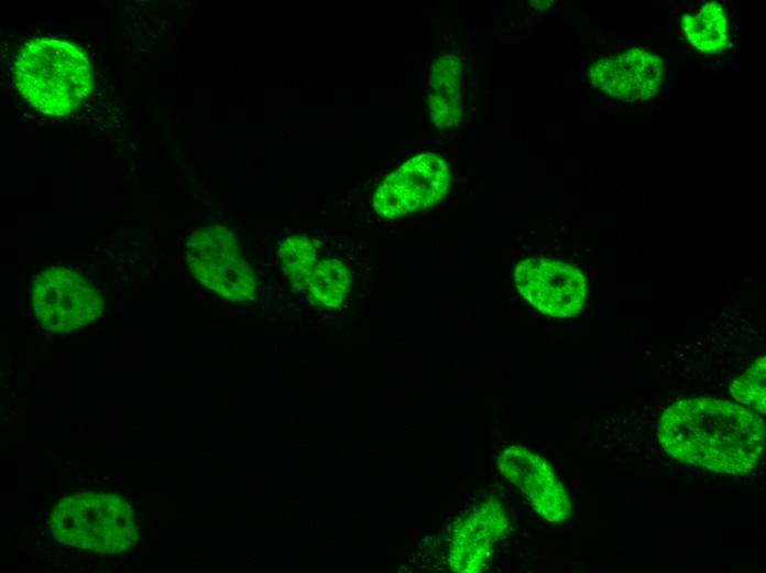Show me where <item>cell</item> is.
<instances>
[{
    "label": "cell",
    "mask_w": 766,
    "mask_h": 573,
    "mask_svg": "<svg viewBox=\"0 0 766 573\" xmlns=\"http://www.w3.org/2000/svg\"><path fill=\"white\" fill-rule=\"evenodd\" d=\"M680 23L687 40L702 53H719L727 43L725 12L718 2H705L698 13L685 14Z\"/></svg>",
    "instance_id": "7c38bea8"
},
{
    "label": "cell",
    "mask_w": 766,
    "mask_h": 573,
    "mask_svg": "<svg viewBox=\"0 0 766 573\" xmlns=\"http://www.w3.org/2000/svg\"><path fill=\"white\" fill-rule=\"evenodd\" d=\"M50 525L62 543L98 553H119L138 539L132 507L119 495L78 493L61 499Z\"/></svg>",
    "instance_id": "3957f363"
},
{
    "label": "cell",
    "mask_w": 766,
    "mask_h": 573,
    "mask_svg": "<svg viewBox=\"0 0 766 573\" xmlns=\"http://www.w3.org/2000/svg\"><path fill=\"white\" fill-rule=\"evenodd\" d=\"M514 282L539 312L554 317L578 314L586 300V280L576 267L550 259L528 258L517 264Z\"/></svg>",
    "instance_id": "52a82bcc"
},
{
    "label": "cell",
    "mask_w": 766,
    "mask_h": 573,
    "mask_svg": "<svg viewBox=\"0 0 766 573\" xmlns=\"http://www.w3.org/2000/svg\"><path fill=\"white\" fill-rule=\"evenodd\" d=\"M497 466L543 519L551 523L568 519L571 509L569 497L545 458L523 445H512L499 456Z\"/></svg>",
    "instance_id": "ba28073f"
},
{
    "label": "cell",
    "mask_w": 766,
    "mask_h": 573,
    "mask_svg": "<svg viewBox=\"0 0 766 573\" xmlns=\"http://www.w3.org/2000/svg\"><path fill=\"white\" fill-rule=\"evenodd\" d=\"M14 82L37 111L53 116L73 112L92 89V72L86 52L53 37L28 42L18 55Z\"/></svg>",
    "instance_id": "7a4b0ae2"
},
{
    "label": "cell",
    "mask_w": 766,
    "mask_h": 573,
    "mask_svg": "<svg viewBox=\"0 0 766 573\" xmlns=\"http://www.w3.org/2000/svg\"><path fill=\"white\" fill-rule=\"evenodd\" d=\"M594 87L625 101L653 97L661 82L660 58L643 48H631L621 54L601 58L589 68Z\"/></svg>",
    "instance_id": "9c48e42d"
},
{
    "label": "cell",
    "mask_w": 766,
    "mask_h": 573,
    "mask_svg": "<svg viewBox=\"0 0 766 573\" xmlns=\"http://www.w3.org/2000/svg\"><path fill=\"white\" fill-rule=\"evenodd\" d=\"M278 256L291 284L297 290L307 288L316 263V250L310 240L291 236L280 245Z\"/></svg>",
    "instance_id": "5bb4252c"
},
{
    "label": "cell",
    "mask_w": 766,
    "mask_h": 573,
    "mask_svg": "<svg viewBox=\"0 0 766 573\" xmlns=\"http://www.w3.org/2000/svg\"><path fill=\"white\" fill-rule=\"evenodd\" d=\"M449 184L446 161L433 152L420 153L382 180L373 194V207L385 218H397L435 205Z\"/></svg>",
    "instance_id": "8992f818"
},
{
    "label": "cell",
    "mask_w": 766,
    "mask_h": 573,
    "mask_svg": "<svg viewBox=\"0 0 766 573\" xmlns=\"http://www.w3.org/2000/svg\"><path fill=\"white\" fill-rule=\"evenodd\" d=\"M350 286V272L346 264L336 259L320 261L314 269L308 283L311 303L325 307H337L344 300Z\"/></svg>",
    "instance_id": "4fadbf2b"
},
{
    "label": "cell",
    "mask_w": 766,
    "mask_h": 573,
    "mask_svg": "<svg viewBox=\"0 0 766 573\" xmlns=\"http://www.w3.org/2000/svg\"><path fill=\"white\" fill-rule=\"evenodd\" d=\"M186 260L194 278L223 300L241 303L254 298L255 274L226 227L194 230L186 241Z\"/></svg>",
    "instance_id": "277c9868"
},
{
    "label": "cell",
    "mask_w": 766,
    "mask_h": 573,
    "mask_svg": "<svg viewBox=\"0 0 766 573\" xmlns=\"http://www.w3.org/2000/svg\"><path fill=\"white\" fill-rule=\"evenodd\" d=\"M507 519L495 499H489L456 527L449 548V566L453 572L482 571L495 543L507 532Z\"/></svg>",
    "instance_id": "30bf717a"
},
{
    "label": "cell",
    "mask_w": 766,
    "mask_h": 573,
    "mask_svg": "<svg viewBox=\"0 0 766 573\" xmlns=\"http://www.w3.org/2000/svg\"><path fill=\"white\" fill-rule=\"evenodd\" d=\"M461 62L456 55L438 57L430 72L428 107L434 125L439 129L453 127L461 118Z\"/></svg>",
    "instance_id": "8fae6325"
},
{
    "label": "cell",
    "mask_w": 766,
    "mask_h": 573,
    "mask_svg": "<svg viewBox=\"0 0 766 573\" xmlns=\"http://www.w3.org/2000/svg\"><path fill=\"white\" fill-rule=\"evenodd\" d=\"M661 447L674 460L708 471L745 475L764 452L762 417L736 403L713 398L677 401L658 422Z\"/></svg>",
    "instance_id": "6da1fadb"
},
{
    "label": "cell",
    "mask_w": 766,
    "mask_h": 573,
    "mask_svg": "<svg viewBox=\"0 0 766 573\" xmlns=\"http://www.w3.org/2000/svg\"><path fill=\"white\" fill-rule=\"evenodd\" d=\"M765 369L766 359L760 357L746 370L745 374L735 379L730 388L733 399L745 404L753 412L765 414Z\"/></svg>",
    "instance_id": "9a60e30c"
},
{
    "label": "cell",
    "mask_w": 766,
    "mask_h": 573,
    "mask_svg": "<svg viewBox=\"0 0 766 573\" xmlns=\"http://www.w3.org/2000/svg\"><path fill=\"white\" fill-rule=\"evenodd\" d=\"M31 302L40 325L53 333H72L98 320L105 311L102 294L80 273L53 266L32 282Z\"/></svg>",
    "instance_id": "5b68a950"
}]
</instances>
